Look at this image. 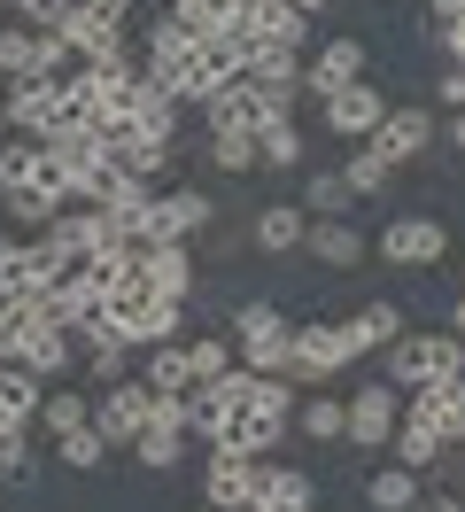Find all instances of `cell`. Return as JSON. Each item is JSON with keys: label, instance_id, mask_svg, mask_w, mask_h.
<instances>
[{"label": "cell", "instance_id": "cell-38", "mask_svg": "<svg viewBox=\"0 0 465 512\" xmlns=\"http://www.w3.org/2000/svg\"><path fill=\"white\" fill-rule=\"evenodd\" d=\"M55 458H62V466H70V474H93V466L109 458V443H101L93 427H78V435H62V443H55Z\"/></svg>", "mask_w": 465, "mask_h": 512}, {"label": "cell", "instance_id": "cell-36", "mask_svg": "<svg viewBox=\"0 0 465 512\" xmlns=\"http://www.w3.org/2000/svg\"><path fill=\"white\" fill-rule=\"evenodd\" d=\"M186 365H194V381H217L225 365H241V357H233V334H194V342H186Z\"/></svg>", "mask_w": 465, "mask_h": 512}, {"label": "cell", "instance_id": "cell-41", "mask_svg": "<svg viewBox=\"0 0 465 512\" xmlns=\"http://www.w3.org/2000/svg\"><path fill=\"white\" fill-rule=\"evenodd\" d=\"M0 295H31L24 288V241L16 233H0Z\"/></svg>", "mask_w": 465, "mask_h": 512}, {"label": "cell", "instance_id": "cell-34", "mask_svg": "<svg viewBox=\"0 0 465 512\" xmlns=\"http://www.w3.org/2000/svg\"><path fill=\"white\" fill-rule=\"evenodd\" d=\"M388 179H396V163H388V156H372L365 140H357V156L341 163V187H349L357 202H365V194H388Z\"/></svg>", "mask_w": 465, "mask_h": 512}, {"label": "cell", "instance_id": "cell-28", "mask_svg": "<svg viewBox=\"0 0 465 512\" xmlns=\"http://www.w3.org/2000/svg\"><path fill=\"white\" fill-rule=\"evenodd\" d=\"M109 163H117L124 179H140V187L171 179V148H155V140H117V148H109Z\"/></svg>", "mask_w": 465, "mask_h": 512}, {"label": "cell", "instance_id": "cell-17", "mask_svg": "<svg viewBox=\"0 0 465 512\" xmlns=\"http://www.w3.org/2000/svg\"><path fill=\"white\" fill-rule=\"evenodd\" d=\"M303 249L318 256V264H334V272H349V264H365V256H372V241H365V233H357L349 218H310Z\"/></svg>", "mask_w": 465, "mask_h": 512}, {"label": "cell", "instance_id": "cell-40", "mask_svg": "<svg viewBox=\"0 0 465 512\" xmlns=\"http://www.w3.org/2000/svg\"><path fill=\"white\" fill-rule=\"evenodd\" d=\"M86 373H93L101 388L124 381V373H132V350H124V342H86Z\"/></svg>", "mask_w": 465, "mask_h": 512}, {"label": "cell", "instance_id": "cell-56", "mask_svg": "<svg viewBox=\"0 0 465 512\" xmlns=\"http://www.w3.org/2000/svg\"><path fill=\"white\" fill-rule=\"evenodd\" d=\"M202 512H210V505H202Z\"/></svg>", "mask_w": 465, "mask_h": 512}, {"label": "cell", "instance_id": "cell-48", "mask_svg": "<svg viewBox=\"0 0 465 512\" xmlns=\"http://www.w3.org/2000/svg\"><path fill=\"white\" fill-rule=\"evenodd\" d=\"M450 148L465 156V109H450Z\"/></svg>", "mask_w": 465, "mask_h": 512}, {"label": "cell", "instance_id": "cell-8", "mask_svg": "<svg viewBox=\"0 0 465 512\" xmlns=\"http://www.w3.org/2000/svg\"><path fill=\"white\" fill-rule=\"evenodd\" d=\"M372 256H388V264H403V272H427V264L450 256V225L442 218H388L380 233H372Z\"/></svg>", "mask_w": 465, "mask_h": 512}, {"label": "cell", "instance_id": "cell-46", "mask_svg": "<svg viewBox=\"0 0 465 512\" xmlns=\"http://www.w3.org/2000/svg\"><path fill=\"white\" fill-rule=\"evenodd\" d=\"M86 8H101L109 24H132V0H86Z\"/></svg>", "mask_w": 465, "mask_h": 512}, {"label": "cell", "instance_id": "cell-5", "mask_svg": "<svg viewBox=\"0 0 465 512\" xmlns=\"http://www.w3.org/2000/svg\"><path fill=\"white\" fill-rule=\"evenodd\" d=\"M233 47H241V63L256 55V47H287V55H303V47H310V16H295L287 0H241Z\"/></svg>", "mask_w": 465, "mask_h": 512}, {"label": "cell", "instance_id": "cell-12", "mask_svg": "<svg viewBox=\"0 0 465 512\" xmlns=\"http://www.w3.org/2000/svg\"><path fill=\"white\" fill-rule=\"evenodd\" d=\"M318 109H326V132H334V140H372V125L388 117V94L357 78V86H341V94H326Z\"/></svg>", "mask_w": 465, "mask_h": 512}, {"label": "cell", "instance_id": "cell-11", "mask_svg": "<svg viewBox=\"0 0 465 512\" xmlns=\"http://www.w3.org/2000/svg\"><path fill=\"white\" fill-rule=\"evenodd\" d=\"M434 140H442V132H434V109H388V117L372 125V140H365V148H372V156H388V163L403 171L411 156H427Z\"/></svg>", "mask_w": 465, "mask_h": 512}, {"label": "cell", "instance_id": "cell-9", "mask_svg": "<svg viewBox=\"0 0 465 512\" xmlns=\"http://www.w3.org/2000/svg\"><path fill=\"white\" fill-rule=\"evenodd\" d=\"M256 474H264V458L210 450V466H202V505L210 512H256Z\"/></svg>", "mask_w": 465, "mask_h": 512}, {"label": "cell", "instance_id": "cell-21", "mask_svg": "<svg viewBox=\"0 0 465 512\" xmlns=\"http://www.w3.org/2000/svg\"><path fill=\"white\" fill-rule=\"evenodd\" d=\"M16 365H24L31 381H62V373H70V334L39 319V326L24 334V357H16Z\"/></svg>", "mask_w": 465, "mask_h": 512}, {"label": "cell", "instance_id": "cell-7", "mask_svg": "<svg viewBox=\"0 0 465 512\" xmlns=\"http://www.w3.org/2000/svg\"><path fill=\"white\" fill-rule=\"evenodd\" d=\"M341 443H357V450H388V435H396V419H403V396L388 381H357V396H341Z\"/></svg>", "mask_w": 465, "mask_h": 512}, {"label": "cell", "instance_id": "cell-27", "mask_svg": "<svg viewBox=\"0 0 465 512\" xmlns=\"http://www.w3.org/2000/svg\"><path fill=\"white\" fill-rule=\"evenodd\" d=\"M202 117H210V132H256V117H264V101L248 94V78H241V86H225L217 101H202Z\"/></svg>", "mask_w": 465, "mask_h": 512}, {"label": "cell", "instance_id": "cell-18", "mask_svg": "<svg viewBox=\"0 0 465 512\" xmlns=\"http://www.w3.org/2000/svg\"><path fill=\"white\" fill-rule=\"evenodd\" d=\"M318 505V489H310L303 466H264L256 474V512H310Z\"/></svg>", "mask_w": 465, "mask_h": 512}, {"label": "cell", "instance_id": "cell-3", "mask_svg": "<svg viewBox=\"0 0 465 512\" xmlns=\"http://www.w3.org/2000/svg\"><path fill=\"white\" fill-rule=\"evenodd\" d=\"M287 334H295V319H287L279 303H241V311H233V357H241L248 373H272V381H279Z\"/></svg>", "mask_w": 465, "mask_h": 512}, {"label": "cell", "instance_id": "cell-32", "mask_svg": "<svg viewBox=\"0 0 465 512\" xmlns=\"http://www.w3.org/2000/svg\"><path fill=\"white\" fill-rule=\"evenodd\" d=\"M62 272H70V249H55L47 233H31V241H24V288H31V295H47Z\"/></svg>", "mask_w": 465, "mask_h": 512}, {"label": "cell", "instance_id": "cell-50", "mask_svg": "<svg viewBox=\"0 0 465 512\" xmlns=\"http://www.w3.org/2000/svg\"><path fill=\"white\" fill-rule=\"evenodd\" d=\"M419 512H465V505H450V497H419Z\"/></svg>", "mask_w": 465, "mask_h": 512}, {"label": "cell", "instance_id": "cell-42", "mask_svg": "<svg viewBox=\"0 0 465 512\" xmlns=\"http://www.w3.org/2000/svg\"><path fill=\"white\" fill-rule=\"evenodd\" d=\"M24 435H31V427H0V474H16V481L31 474V443H24Z\"/></svg>", "mask_w": 465, "mask_h": 512}, {"label": "cell", "instance_id": "cell-43", "mask_svg": "<svg viewBox=\"0 0 465 512\" xmlns=\"http://www.w3.org/2000/svg\"><path fill=\"white\" fill-rule=\"evenodd\" d=\"M8 8H16V24H31V32H55L70 0H8Z\"/></svg>", "mask_w": 465, "mask_h": 512}, {"label": "cell", "instance_id": "cell-10", "mask_svg": "<svg viewBox=\"0 0 465 512\" xmlns=\"http://www.w3.org/2000/svg\"><path fill=\"white\" fill-rule=\"evenodd\" d=\"M62 47H70V55H78V63H109V55H132V47H124V24H109V16H101V8H86V0H70V8H62Z\"/></svg>", "mask_w": 465, "mask_h": 512}, {"label": "cell", "instance_id": "cell-44", "mask_svg": "<svg viewBox=\"0 0 465 512\" xmlns=\"http://www.w3.org/2000/svg\"><path fill=\"white\" fill-rule=\"evenodd\" d=\"M434 94H442V109H465V70L450 63V70H442V86H434Z\"/></svg>", "mask_w": 465, "mask_h": 512}, {"label": "cell", "instance_id": "cell-31", "mask_svg": "<svg viewBox=\"0 0 465 512\" xmlns=\"http://www.w3.org/2000/svg\"><path fill=\"white\" fill-rule=\"evenodd\" d=\"M295 202H303V218H349V202H357V194L341 187V171H310Z\"/></svg>", "mask_w": 465, "mask_h": 512}, {"label": "cell", "instance_id": "cell-37", "mask_svg": "<svg viewBox=\"0 0 465 512\" xmlns=\"http://www.w3.org/2000/svg\"><path fill=\"white\" fill-rule=\"evenodd\" d=\"M0 202H8L16 225H55V210H62V194H47V187H8Z\"/></svg>", "mask_w": 465, "mask_h": 512}, {"label": "cell", "instance_id": "cell-25", "mask_svg": "<svg viewBox=\"0 0 465 512\" xmlns=\"http://www.w3.org/2000/svg\"><path fill=\"white\" fill-rule=\"evenodd\" d=\"M39 427H47V435H78V427H93V396L86 388H47V404H39Z\"/></svg>", "mask_w": 465, "mask_h": 512}, {"label": "cell", "instance_id": "cell-4", "mask_svg": "<svg viewBox=\"0 0 465 512\" xmlns=\"http://www.w3.org/2000/svg\"><path fill=\"white\" fill-rule=\"evenodd\" d=\"M148 412H155V388L140 381V373H124V381H109L93 396V435L109 450H132V435L148 427Z\"/></svg>", "mask_w": 465, "mask_h": 512}, {"label": "cell", "instance_id": "cell-20", "mask_svg": "<svg viewBox=\"0 0 465 512\" xmlns=\"http://www.w3.org/2000/svg\"><path fill=\"white\" fill-rule=\"evenodd\" d=\"M303 233H310L303 202H264V210H256V249L295 256V249H303Z\"/></svg>", "mask_w": 465, "mask_h": 512}, {"label": "cell", "instance_id": "cell-23", "mask_svg": "<svg viewBox=\"0 0 465 512\" xmlns=\"http://www.w3.org/2000/svg\"><path fill=\"white\" fill-rule=\"evenodd\" d=\"M140 381L155 388V396H186L194 388V365H186V342H155L148 365H140Z\"/></svg>", "mask_w": 465, "mask_h": 512}, {"label": "cell", "instance_id": "cell-39", "mask_svg": "<svg viewBox=\"0 0 465 512\" xmlns=\"http://www.w3.org/2000/svg\"><path fill=\"white\" fill-rule=\"evenodd\" d=\"M0 78H31V24H0Z\"/></svg>", "mask_w": 465, "mask_h": 512}, {"label": "cell", "instance_id": "cell-52", "mask_svg": "<svg viewBox=\"0 0 465 512\" xmlns=\"http://www.w3.org/2000/svg\"><path fill=\"white\" fill-rule=\"evenodd\" d=\"M450 443H458V450H465V419H458V427H450Z\"/></svg>", "mask_w": 465, "mask_h": 512}, {"label": "cell", "instance_id": "cell-2", "mask_svg": "<svg viewBox=\"0 0 465 512\" xmlns=\"http://www.w3.org/2000/svg\"><path fill=\"white\" fill-rule=\"evenodd\" d=\"M341 365H357L349 326H341V319H310V326L287 334V365H279V381H287V388H310V381H334Z\"/></svg>", "mask_w": 465, "mask_h": 512}, {"label": "cell", "instance_id": "cell-47", "mask_svg": "<svg viewBox=\"0 0 465 512\" xmlns=\"http://www.w3.org/2000/svg\"><path fill=\"white\" fill-rule=\"evenodd\" d=\"M442 47H450V63L465 70V24H450V32H442Z\"/></svg>", "mask_w": 465, "mask_h": 512}, {"label": "cell", "instance_id": "cell-13", "mask_svg": "<svg viewBox=\"0 0 465 512\" xmlns=\"http://www.w3.org/2000/svg\"><path fill=\"white\" fill-rule=\"evenodd\" d=\"M365 78V39H326L318 55H303V94H341V86H357Z\"/></svg>", "mask_w": 465, "mask_h": 512}, {"label": "cell", "instance_id": "cell-26", "mask_svg": "<svg viewBox=\"0 0 465 512\" xmlns=\"http://www.w3.org/2000/svg\"><path fill=\"white\" fill-rule=\"evenodd\" d=\"M47 319L39 311V295H0V365H16L24 357V334Z\"/></svg>", "mask_w": 465, "mask_h": 512}, {"label": "cell", "instance_id": "cell-49", "mask_svg": "<svg viewBox=\"0 0 465 512\" xmlns=\"http://www.w3.org/2000/svg\"><path fill=\"white\" fill-rule=\"evenodd\" d=\"M450 334H458V342H465V295H458V303H450Z\"/></svg>", "mask_w": 465, "mask_h": 512}, {"label": "cell", "instance_id": "cell-6", "mask_svg": "<svg viewBox=\"0 0 465 512\" xmlns=\"http://www.w3.org/2000/svg\"><path fill=\"white\" fill-rule=\"evenodd\" d=\"M0 125L16 132V140H55V132H62V86H55V78H8Z\"/></svg>", "mask_w": 465, "mask_h": 512}, {"label": "cell", "instance_id": "cell-53", "mask_svg": "<svg viewBox=\"0 0 465 512\" xmlns=\"http://www.w3.org/2000/svg\"><path fill=\"white\" fill-rule=\"evenodd\" d=\"M171 8H194V0H171Z\"/></svg>", "mask_w": 465, "mask_h": 512}, {"label": "cell", "instance_id": "cell-15", "mask_svg": "<svg viewBox=\"0 0 465 512\" xmlns=\"http://www.w3.org/2000/svg\"><path fill=\"white\" fill-rule=\"evenodd\" d=\"M217 218V202L202 187H171V194H155V241H194V233H202V225Z\"/></svg>", "mask_w": 465, "mask_h": 512}, {"label": "cell", "instance_id": "cell-55", "mask_svg": "<svg viewBox=\"0 0 465 512\" xmlns=\"http://www.w3.org/2000/svg\"><path fill=\"white\" fill-rule=\"evenodd\" d=\"M458 264H465V256H458Z\"/></svg>", "mask_w": 465, "mask_h": 512}, {"label": "cell", "instance_id": "cell-29", "mask_svg": "<svg viewBox=\"0 0 465 512\" xmlns=\"http://www.w3.org/2000/svg\"><path fill=\"white\" fill-rule=\"evenodd\" d=\"M341 326H349V342H357V357H365V350H388V342L403 334V311L396 303H365L357 319H341Z\"/></svg>", "mask_w": 465, "mask_h": 512}, {"label": "cell", "instance_id": "cell-45", "mask_svg": "<svg viewBox=\"0 0 465 512\" xmlns=\"http://www.w3.org/2000/svg\"><path fill=\"white\" fill-rule=\"evenodd\" d=\"M434 8V24H442V32H450V24H465V0H427Z\"/></svg>", "mask_w": 465, "mask_h": 512}, {"label": "cell", "instance_id": "cell-51", "mask_svg": "<svg viewBox=\"0 0 465 512\" xmlns=\"http://www.w3.org/2000/svg\"><path fill=\"white\" fill-rule=\"evenodd\" d=\"M287 8H295V16H318V8H334V0H287Z\"/></svg>", "mask_w": 465, "mask_h": 512}, {"label": "cell", "instance_id": "cell-24", "mask_svg": "<svg viewBox=\"0 0 465 512\" xmlns=\"http://www.w3.org/2000/svg\"><path fill=\"white\" fill-rule=\"evenodd\" d=\"M256 163H272V171H295V163H303L295 117H256Z\"/></svg>", "mask_w": 465, "mask_h": 512}, {"label": "cell", "instance_id": "cell-22", "mask_svg": "<svg viewBox=\"0 0 465 512\" xmlns=\"http://www.w3.org/2000/svg\"><path fill=\"white\" fill-rule=\"evenodd\" d=\"M365 505H372V512H419V474L388 458V466L365 481Z\"/></svg>", "mask_w": 465, "mask_h": 512}, {"label": "cell", "instance_id": "cell-14", "mask_svg": "<svg viewBox=\"0 0 465 512\" xmlns=\"http://www.w3.org/2000/svg\"><path fill=\"white\" fill-rule=\"evenodd\" d=\"M132 272L148 280V295H171V303H186V295H194V256H186L179 241H155V249H132Z\"/></svg>", "mask_w": 465, "mask_h": 512}, {"label": "cell", "instance_id": "cell-19", "mask_svg": "<svg viewBox=\"0 0 465 512\" xmlns=\"http://www.w3.org/2000/svg\"><path fill=\"white\" fill-rule=\"evenodd\" d=\"M47 381H31L24 365H0V427H39Z\"/></svg>", "mask_w": 465, "mask_h": 512}, {"label": "cell", "instance_id": "cell-33", "mask_svg": "<svg viewBox=\"0 0 465 512\" xmlns=\"http://www.w3.org/2000/svg\"><path fill=\"white\" fill-rule=\"evenodd\" d=\"M388 443H396V466H411V474H427L434 458H442V435H434V427H419V419H396V435H388Z\"/></svg>", "mask_w": 465, "mask_h": 512}, {"label": "cell", "instance_id": "cell-16", "mask_svg": "<svg viewBox=\"0 0 465 512\" xmlns=\"http://www.w3.org/2000/svg\"><path fill=\"white\" fill-rule=\"evenodd\" d=\"M403 419H419V427H434V435L450 443V427L465 419V373L458 381H419L411 396H403Z\"/></svg>", "mask_w": 465, "mask_h": 512}, {"label": "cell", "instance_id": "cell-54", "mask_svg": "<svg viewBox=\"0 0 465 512\" xmlns=\"http://www.w3.org/2000/svg\"><path fill=\"white\" fill-rule=\"evenodd\" d=\"M0 8H8V0H0Z\"/></svg>", "mask_w": 465, "mask_h": 512}, {"label": "cell", "instance_id": "cell-1", "mask_svg": "<svg viewBox=\"0 0 465 512\" xmlns=\"http://www.w3.org/2000/svg\"><path fill=\"white\" fill-rule=\"evenodd\" d=\"M287 435H295V388L272 381V373H256V381H248V396L233 404V419H225V443H217V450L264 458V450L287 443Z\"/></svg>", "mask_w": 465, "mask_h": 512}, {"label": "cell", "instance_id": "cell-30", "mask_svg": "<svg viewBox=\"0 0 465 512\" xmlns=\"http://www.w3.org/2000/svg\"><path fill=\"white\" fill-rule=\"evenodd\" d=\"M341 396H326V388H310V396H295V427H303L310 443H341Z\"/></svg>", "mask_w": 465, "mask_h": 512}, {"label": "cell", "instance_id": "cell-35", "mask_svg": "<svg viewBox=\"0 0 465 512\" xmlns=\"http://www.w3.org/2000/svg\"><path fill=\"white\" fill-rule=\"evenodd\" d=\"M210 171H225V179L256 171V132H210Z\"/></svg>", "mask_w": 465, "mask_h": 512}]
</instances>
